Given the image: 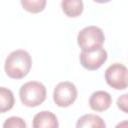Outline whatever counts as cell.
<instances>
[{
	"mask_svg": "<svg viewBox=\"0 0 128 128\" xmlns=\"http://www.w3.org/2000/svg\"><path fill=\"white\" fill-rule=\"evenodd\" d=\"M108 54L104 48L93 51H81L79 55L80 64L87 70L94 71L99 69L107 60Z\"/></svg>",
	"mask_w": 128,
	"mask_h": 128,
	"instance_id": "obj_6",
	"label": "cell"
},
{
	"mask_svg": "<svg viewBox=\"0 0 128 128\" xmlns=\"http://www.w3.org/2000/svg\"><path fill=\"white\" fill-rule=\"evenodd\" d=\"M14 104L15 98L13 92L6 87H0V113L11 110Z\"/></svg>",
	"mask_w": 128,
	"mask_h": 128,
	"instance_id": "obj_11",
	"label": "cell"
},
{
	"mask_svg": "<svg viewBox=\"0 0 128 128\" xmlns=\"http://www.w3.org/2000/svg\"><path fill=\"white\" fill-rule=\"evenodd\" d=\"M104 41L105 35L103 30L95 25L84 27L77 35V43L81 51H93L102 48Z\"/></svg>",
	"mask_w": 128,
	"mask_h": 128,
	"instance_id": "obj_3",
	"label": "cell"
},
{
	"mask_svg": "<svg viewBox=\"0 0 128 128\" xmlns=\"http://www.w3.org/2000/svg\"><path fill=\"white\" fill-rule=\"evenodd\" d=\"M127 72L125 65L114 63L105 70V81L110 87L116 90H124L127 88Z\"/></svg>",
	"mask_w": 128,
	"mask_h": 128,
	"instance_id": "obj_5",
	"label": "cell"
},
{
	"mask_svg": "<svg viewBox=\"0 0 128 128\" xmlns=\"http://www.w3.org/2000/svg\"><path fill=\"white\" fill-rule=\"evenodd\" d=\"M3 128H27V125L23 118L11 116L4 121Z\"/></svg>",
	"mask_w": 128,
	"mask_h": 128,
	"instance_id": "obj_13",
	"label": "cell"
},
{
	"mask_svg": "<svg viewBox=\"0 0 128 128\" xmlns=\"http://www.w3.org/2000/svg\"><path fill=\"white\" fill-rule=\"evenodd\" d=\"M76 128H106V124L96 114H85L77 120Z\"/></svg>",
	"mask_w": 128,
	"mask_h": 128,
	"instance_id": "obj_9",
	"label": "cell"
},
{
	"mask_svg": "<svg viewBox=\"0 0 128 128\" xmlns=\"http://www.w3.org/2000/svg\"><path fill=\"white\" fill-rule=\"evenodd\" d=\"M47 91L44 84L38 81H28L19 89V97L23 105L37 107L46 99Z\"/></svg>",
	"mask_w": 128,
	"mask_h": 128,
	"instance_id": "obj_2",
	"label": "cell"
},
{
	"mask_svg": "<svg viewBox=\"0 0 128 128\" xmlns=\"http://www.w3.org/2000/svg\"><path fill=\"white\" fill-rule=\"evenodd\" d=\"M112 103L111 95L104 90H97L93 92L89 98V106L96 112H102L107 110Z\"/></svg>",
	"mask_w": 128,
	"mask_h": 128,
	"instance_id": "obj_7",
	"label": "cell"
},
{
	"mask_svg": "<svg viewBox=\"0 0 128 128\" xmlns=\"http://www.w3.org/2000/svg\"><path fill=\"white\" fill-rule=\"evenodd\" d=\"M46 0H21L22 7L30 13H39L44 10Z\"/></svg>",
	"mask_w": 128,
	"mask_h": 128,
	"instance_id": "obj_12",
	"label": "cell"
},
{
	"mask_svg": "<svg viewBox=\"0 0 128 128\" xmlns=\"http://www.w3.org/2000/svg\"><path fill=\"white\" fill-rule=\"evenodd\" d=\"M59 123L56 115L47 110H43L34 115L32 128H58Z\"/></svg>",
	"mask_w": 128,
	"mask_h": 128,
	"instance_id": "obj_8",
	"label": "cell"
},
{
	"mask_svg": "<svg viewBox=\"0 0 128 128\" xmlns=\"http://www.w3.org/2000/svg\"><path fill=\"white\" fill-rule=\"evenodd\" d=\"M62 11L68 17H78L83 12V2L81 0H63L61 2Z\"/></svg>",
	"mask_w": 128,
	"mask_h": 128,
	"instance_id": "obj_10",
	"label": "cell"
},
{
	"mask_svg": "<svg viewBox=\"0 0 128 128\" xmlns=\"http://www.w3.org/2000/svg\"><path fill=\"white\" fill-rule=\"evenodd\" d=\"M115 128H128V122H127V120H123V121L119 122L115 126Z\"/></svg>",
	"mask_w": 128,
	"mask_h": 128,
	"instance_id": "obj_15",
	"label": "cell"
},
{
	"mask_svg": "<svg viewBox=\"0 0 128 128\" xmlns=\"http://www.w3.org/2000/svg\"><path fill=\"white\" fill-rule=\"evenodd\" d=\"M127 97H128L127 94H123V95H121L117 99V106L124 113H128V109H127Z\"/></svg>",
	"mask_w": 128,
	"mask_h": 128,
	"instance_id": "obj_14",
	"label": "cell"
},
{
	"mask_svg": "<svg viewBox=\"0 0 128 128\" xmlns=\"http://www.w3.org/2000/svg\"><path fill=\"white\" fill-rule=\"evenodd\" d=\"M78 92L74 83L70 81L59 82L53 91V100L55 104L59 107H68L72 105L76 98Z\"/></svg>",
	"mask_w": 128,
	"mask_h": 128,
	"instance_id": "obj_4",
	"label": "cell"
},
{
	"mask_svg": "<svg viewBox=\"0 0 128 128\" xmlns=\"http://www.w3.org/2000/svg\"><path fill=\"white\" fill-rule=\"evenodd\" d=\"M32 58L28 51L16 49L9 53L5 59L4 70L8 77L12 79H22L30 72Z\"/></svg>",
	"mask_w": 128,
	"mask_h": 128,
	"instance_id": "obj_1",
	"label": "cell"
}]
</instances>
